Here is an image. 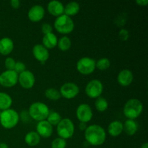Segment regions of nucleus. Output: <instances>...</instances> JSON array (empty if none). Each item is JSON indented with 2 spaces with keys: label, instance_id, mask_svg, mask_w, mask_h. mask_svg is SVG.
Here are the masks:
<instances>
[{
  "label": "nucleus",
  "instance_id": "nucleus-1",
  "mask_svg": "<svg viewBox=\"0 0 148 148\" xmlns=\"http://www.w3.org/2000/svg\"><path fill=\"white\" fill-rule=\"evenodd\" d=\"M85 138L90 145L100 146L105 143L106 133L101 126L92 124L85 130Z\"/></svg>",
  "mask_w": 148,
  "mask_h": 148
},
{
  "label": "nucleus",
  "instance_id": "nucleus-2",
  "mask_svg": "<svg viewBox=\"0 0 148 148\" xmlns=\"http://www.w3.org/2000/svg\"><path fill=\"white\" fill-rule=\"evenodd\" d=\"M123 111L127 119L134 120L138 118L143 113V104L137 98H131L125 103Z\"/></svg>",
  "mask_w": 148,
  "mask_h": 148
},
{
  "label": "nucleus",
  "instance_id": "nucleus-3",
  "mask_svg": "<svg viewBox=\"0 0 148 148\" xmlns=\"http://www.w3.org/2000/svg\"><path fill=\"white\" fill-rule=\"evenodd\" d=\"M50 113L48 106L42 102H35L30 106L28 114L30 118L37 121L46 120Z\"/></svg>",
  "mask_w": 148,
  "mask_h": 148
},
{
  "label": "nucleus",
  "instance_id": "nucleus-4",
  "mask_svg": "<svg viewBox=\"0 0 148 148\" xmlns=\"http://www.w3.org/2000/svg\"><path fill=\"white\" fill-rule=\"evenodd\" d=\"M20 120V115L14 109L9 108L0 114V124L7 130H11L17 126Z\"/></svg>",
  "mask_w": 148,
  "mask_h": 148
},
{
  "label": "nucleus",
  "instance_id": "nucleus-5",
  "mask_svg": "<svg viewBox=\"0 0 148 148\" xmlns=\"http://www.w3.org/2000/svg\"><path fill=\"white\" fill-rule=\"evenodd\" d=\"M53 25L58 33L64 35L71 33L75 28L73 20L64 14L56 17Z\"/></svg>",
  "mask_w": 148,
  "mask_h": 148
},
{
  "label": "nucleus",
  "instance_id": "nucleus-6",
  "mask_svg": "<svg viewBox=\"0 0 148 148\" xmlns=\"http://www.w3.org/2000/svg\"><path fill=\"white\" fill-rule=\"evenodd\" d=\"M75 130V124L73 121L67 118L62 119L56 127L58 135L65 140L71 138L73 136Z\"/></svg>",
  "mask_w": 148,
  "mask_h": 148
},
{
  "label": "nucleus",
  "instance_id": "nucleus-7",
  "mask_svg": "<svg viewBox=\"0 0 148 148\" xmlns=\"http://www.w3.org/2000/svg\"><path fill=\"white\" fill-rule=\"evenodd\" d=\"M95 63H96L95 60L92 58L88 57V56L82 57L77 62V70L82 75H90L95 71L96 68Z\"/></svg>",
  "mask_w": 148,
  "mask_h": 148
},
{
  "label": "nucleus",
  "instance_id": "nucleus-8",
  "mask_svg": "<svg viewBox=\"0 0 148 148\" xmlns=\"http://www.w3.org/2000/svg\"><path fill=\"white\" fill-rule=\"evenodd\" d=\"M103 91V85L99 79H92L85 87V93L90 98H98L101 97Z\"/></svg>",
  "mask_w": 148,
  "mask_h": 148
},
{
  "label": "nucleus",
  "instance_id": "nucleus-9",
  "mask_svg": "<svg viewBox=\"0 0 148 148\" xmlns=\"http://www.w3.org/2000/svg\"><path fill=\"white\" fill-rule=\"evenodd\" d=\"M18 82V74L14 70H6L0 74V85L4 88H12Z\"/></svg>",
  "mask_w": 148,
  "mask_h": 148
},
{
  "label": "nucleus",
  "instance_id": "nucleus-10",
  "mask_svg": "<svg viewBox=\"0 0 148 148\" xmlns=\"http://www.w3.org/2000/svg\"><path fill=\"white\" fill-rule=\"evenodd\" d=\"M61 96L66 99H73L77 96L79 92V88L77 84L74 82H66L64 84L59 90Z\"/></svg>",
  "mask_w": 148,
  "mask_h": 148
},
{
  "label": "nucleus",
  "instance_id": "nucleus-11",
  "mask_svg": "<svg viewBox=\"0 0 148 148\" xmlns=\"http://www.w3.org/2000/svg\"><path fill=\"white\" fill-rule=\"evenodd\" d=\"M93 113L92 108L88 104L81 103L76 110V116L80 122L88 123L92 119Z\"/></svg>",
  "mask_w": 148,
  "mask_h": 148
},
{
  "label": "nucleus",
  "instance_id": "nucleus-12",
  "mask_svg": "<svg viewBox=\"0 0 148 148\" xmlns=\"http://www.w3.org/2000/svg\"><path fill=\"white\" fill-rule=\"evenodd\" d=\"M18 82L24 89H31L35 85L36 78L33 72L25 70L18 75Z\"/></svg>",
  "mask_w": 148,
  "mask_h": 148
},
{
  "label": "nucleus",
  "instance_id": "nucleus-13",
  "mask_svg": "<svg viewBox=\"0 0 148 148\" xmlns=\"http://www.w3.org/2000/svg\"><path fill=\"white\" fill-rule=\"evenodd\" d=\"M33 55L36 60L40 62L42 64H44L45 62L49 59V50L42 44H36L33 48Z\"/></svg>",
  "mask_w": 148,
  "mask_h": 148
},
{
  "label": "nucleus",
  "instance_id": "nucleus-14",
  "mask_svg": "<svg viewBox=\"0 0 148 148\" xmlns=\"http://www.w3.org/2000/svg\"><path fill=\"white\" fill-rule=\"evenodd\" d=\"M36 132L40 137L49 138L53 133V126L51 125L46 120L38 121L36 125Z\"/></svg>",
  "mask_w": 148,
  "mask_h": 148
},
{
  "label": "nucleus",
  "instance_id": "nucleus-15",
  "mask_svg": "<svg viewBox=\"0 0 148 148\" xmlns=\"http://www.w3.org/2000/svg\"><path fill=\"white\" fill-rule=\"evenodd\" d=\"M44 8L39 4H36V5L33 6L27 12V17H28L29 20L34 23L40 21L44 17Z\"/></svg>",
  "mask_w": 148,
  "mask_h": 148
},
{
  "label": "nucleus",
  "instance_id": "nucleus-16",
  "mask_svg": "<svg viewBox=\"0 0 148 148\" xmlns=\"http://www.w3.org/2000/svg\"><path fill=\"white\" fill-rule=\"evenodd\" d=\"M134 79L132 72L130 69H122L117 76V81L119 84L123 87H127L131 85Z\"/></svg>",
  "mask_w": 148,
  "mask_h": 148
},
{
  "label": "nucleus",
  "instance_id": "nucleus-17",
  "mask_svg": "<svg viewBox=\"0 0 148 148\" xmlns=\"http://www.w3.org/2000/svg\"><path fill=\"white\" fill-rule=\"evenodd\" d=\"M47 10L51 15L57 17L62 14H64V6L61 1L53 0V1H51L50 2H49L47 5Z\"/></svg>",
  "mask_w": 148,
  "mask_h": 148
},
{
  "label": "nucleus",
  "instance_id": "nucleus-18",
  "mask_svg": "<svg viewBox=\"0 0 148 148\" xmlns=\"http://www.w3.org/2000/svg\"><path fill=\"white\" fill-rule=\"evenodd\" d=\"M14 49V42L11 38L4 37L0 39V53L4 56L9 55Z\"/></svg>",
  "mask_w": 148,
  "mask_h": 148
},
{
  "label": "nucleus",
  "instance_id": "nucleus-19",
  "mask_svg": "<svg viewBox=\"0 0 148 148\" xmlns=\"http://www.w3.org/2000/svg\"><path fill=\"white\" fill-rule=\"evenodd\" d=\"M42 43V45L47 49H52L57 46L58 38L53 33H48L43 36Z\"/></svg>",
  "mask_w": 148,
  "mask_h": 148
},
{
  "label": "nucleus",
  "instance_id": "nucleus-20",
  "mask_svg": "<svg viewBox=\"0 0 148 148\" xmlns=\"http://www.w3.org/2000/svg\"><path fill=\"white\" fill-rule=\"evenodd\" d=\"M108 132L112 137H118L123 132V124L119 121H114L108 127Z\"/></svg>",
  "mask_w": 148,
  "mask_h": 148
},
{
  "label": "nucleus",
  "instance_id": "nucleus-21",
  "mask_svg": "<svg viewBox=\"0 0 148 148\" xmlns=\"http://www.w3.org/2000/svg\"><path fill=\"white\" fill-rule=\"evenodd\" d=\"M138 130V124L134 120L127 119L123 124V131L129 136H133Z\"/></svg>",
  "mask_w": 148,
  "mask_h": 148
},
{
  "label": "nucleus",
  "instance_id": "nucleus-22",
  "mask_svg": "<svg viewBox=\"0 0 148 148\" xmlns=\"http://www.w3.org/2000/svg\"><path fill=\"white\" fill-rule=\"evenodd\" d=\"M25 143L30 147H35L37 146L40 142V137L38 135L36 132L31 131L29 132L25 136Z\"/></svg>",
  "mask_w": 148,
  "mask_h": 148
},
{
  "label": "nucleus",
  "instance_id": "nucleus-23",
  "mask_svg": "<svg viewBox=\"0 0 148 148\" xmlns=\"http://www.w3.org/2000/svg\"><path fill=\"white\" fill-rule=\"evenodd\" d=\"M79 9H80V7H79V3L76 1H70L66 4V5L64 7V14L69 17L74 16L79 12Z\"/></svg>",
  "mask_w": 148,
  "mask_h": 148
},
{
  "label": "nucleus",
  "instance_id": "nucleus-24",
  "mask_svg": "<svg viewBox=\"0 0 148 148\" xmlns=\"http://www.w3.org/2000/svg\"><path fill=\"white\" fill-rule=\"evenodd\" d=\"M12 104L11 96L6 92H0V110L4 111L10 108Z\"/></svg>",
  "mask_w": 148,
  "mask_h": 148
},
{
  "label": "nucleus",
  "instance_id": "nucleus-25",
  "mask_svg": "<svg viewBox=\"0 0 148 148\" xmlns=\"http://www.w3.org/2000/svg\"><path fill=\"white\" fill-rule=\"evenodd\" d=\"M57 46L59 49L62 51H66L70 49L72 46V41L71 39L67 36H63L58 40Z\"/></svg>",
  "mask_w": 148,
  "mask_h": 148
},
{
  "label": "nucleus",
  "instance_id": "nucleus-26",
  "mask_svg": "<svg viewBox=\"0 0 148 148\" xmlns=\"http://www.w3.org/2000/svg\"><path fill=\"white\" fill-rule=\"evenodd\" d=\"M45 96L48 99L51 100V101H58L62 97L59 90L53 88H48L47 90H46V91H45Z\"/></svg>",
  "mask_w": 148,
  "mask_h": 148
},
{
  "label": "nucleus",
  "instance_id": "nucleus-27",
  "mask_svg": "<svg viewBox=\"0 0 148 148\" xmlns=\"http://www.w3.org/2000/svg\"><path fill=\"white\" fill-rule=\"evenodd\" d=\"M95 108L99 112H104L107 110L108 107V103L106 98L103 97H99L96 99L95 102Z\"/></svg>",
  "mask_w": 148,
  "mask_h": 148
},
{
  "label": "nucleus",
  "instance_id": "nucleus-28",
  "mask_svg": "<svg viewBox=\"0 0 148 148\" xmlns=\"http://www.w3.org/2000/svg\"><path fill=\"white\" fill-rule=\"evenodd\" d=\"M62 119V116L60 115V114H59L58 112H55V111H52V112L49 113V116L46 119V121L51 126H57Z\"/></svg>",
  "mask_w": 148,
  "mask_h": 148
},
{
  "label": "nucleus",
  "instance_id": "nucleus-29",
  "mask_svg": "<svg viewBox=\"0 0 148 148\" xmlns=\"http://www.w3.org/2000/svg\"><path fill=\"white\" fill-rule=\"evenodd\" d=\"M111 66V62L108 58H101L98 59L95 63V67L99 70L105 71L108 69Z\"/></svg>",
  "mask_w": 148,
  "mask_h": 148
},
{
  "label": "nucleus",
  "instance_id": "nucleus-30",
  "mask_svg": "<svg viewBox=\"0 0 148 148\" xmlns=\"http://www.w3.org/2000/svg\"><path fill=\"white\" fill-rule=\"evenodd\" d=\"M66 142L61 137L54 139L51 143V148H66Z\"/></svg>",
  "mask_w": 148,
  "mask_h": 148
},
{
  "label": "nucleus",
  "instance_id": "nucleus-31",
  "mask_svg": "<svg viewBox=\"0 0 148 148\" xmlns=\"http://www.w3.org/2000/svg\"><path fill=\"white\" fill-rule=\"evenodd\" d=\"M15 60L12 57H7L4 61V66L7 70H14L15 66Z\"/></svg>",
  "mask_w": 148,
  "mask_h": 148
},
{
  "label": "nucleus",
  "instance_id": "nucleus-32",
  "mask_svg": "<svg viewBox=\"0 0 148 148\" xmlns=\"http://www.w3.org/2000/svg\"><path fill=\"white\" fill-rule=\"evenodd\" d=\"M25 70H26V66L23 62H16L15 66H14V71L16 72V73H17L19 75V74L22 73V72H23Z\"/></svg>",
  "mask_w": 148,
  "mask_h": 148
},
{
  "label": "nucleus",
  "instance_id": "nucleus-33",
  "mask_svg": "<svg viewBox=\"0 0 148 148\" xmlns=\"http://www.w3.org/2000/svg\"><path fill=\"white\" fill-rule=\"evenodd\" d=\"M119 37L123 41H126L130 38V33L127 29H121L119 33Z\"/></svg>",
  "mask_w": 148,
  "mask_h": 148
},
{
  "label": "nucleus",
  "instance_id": "nucleus-34",
  "mask_svg": "<svg viewBox=\"0 0 148 148\" xmlns=\"http://www.w3.org/2000/svg\"><path fill=\"white\" fill-rule=\"evenodd\" d=\"M41 31L43 35L51 33L53 31V27H52V26L50 24H49V23H43L41 25Z\"/></svg>",
  "mask_w": 148,
  "mask_h": 148
},
{
  "label": "nucleus",
  "instance_id": "nucleus-35",
  "mask_svg": "<svg viewBox=\"0 0 148 148\" xmlns=\"http://www.w3.org/2000/svg\"><path fill=\"white\" fill-rule=\"evenodd\" d=\"M10 5L12 8L17 9L20 7V1L19 0H11L10 1Z\"/></svg>",
  "mask_w": 148,
  "mask_h": 148
},
{
  "label": "nucleus",
  "instance_id": "nucleus-36",
  "mask_svg": "<svg viewBox=\"0 0 148 148\" xmlns=\"http://www.w3.org/2000/svg\"><path fill=\"white\" fill-rule=\"evenodd\" d=\"M136 3L140 6H146L148 4V0H137Z\"/></svg>",
  "mask_w": 148,
  "mask_h": 148
},
{
  "label": "nucleus",
  "instance_id": "nucleus-37",
  "mask_svg": "<svg viewBox=\"0 0 148 148\" xmlns=\"http://www.w3.org/2000/svg\"><path fill=\"white\" fill-rule=\"evenodd\" d=\"M79 129H80L82 131H85V130L87 129V127H88V126H87L86 123L80 122V123H79Z\"/></svg>",
  "mask_w": 148,
  "mask_h": 148
},
{
  "label": "nucleus",
  "instance_id": "nucleus-38",
  "mask_svg": "<svg viewBox=\"0 0 148 148\" xmlns=\"http://www.w3.org/2000/svg\"><path fill=\"white\" fill-rule=\"evenodd\" d=\"M0 148H9V147H8V145H7L6 143H0Z\"/></svg>",
  "mask_w": 148,
  "mask_h": 148
},
{
  "label": "nucleus",
  "instance_id": "nucleus-39",
  "mask_svg": "<svg viewBox=\"0 0 148 148\" xmlns=\"http://www.w3.org/2000/svg\"><path fill=\"white\" fill-rule=\"evenodd\" d=\"M141 148H148V143H145L141 145Z\"/></svg>",
  "mask_w": 148,
  "mask_h": 148
}]
</instances>
